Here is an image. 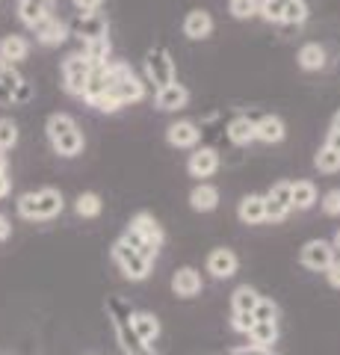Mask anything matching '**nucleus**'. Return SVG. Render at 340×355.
Returning <instances> with one entry per match:
<instances>
[{
  "mask_svg": "<svg viewBox=\"0 0 340 355\" xmlns=\"http://www.w3.org/2000/svg\"><path fill=\"white\" fill-rule=\"evenodd\" d=\"M65 207V198L57 187H42V190H30V193H21L18 202H15V210L21 219L27 222H45V219H53L60 216Z\"/></svg>",
  "mask_w": 340,
  "mask_h": 355,
  "instance_id": "1",
  "label": "nucleus"
},
{
  "mask_svg": "<svg viewBox=\"0 0 340 355\" xmlns=\"http://www.w3.org/2000/svg\"><path fill=\"white\" fill-rule=\"evenodd\" d=\"M45 133H48L51 146H53V151H57L60 157H78V154L83 151V146H86L80 125L69 113H53V116H48Z\"/></svg>",
  "mask_w": 340,
  "mask_h": 355,
  "instance_id": "2",
  "label": "nucleus"
},
{
  "mask_svg": "<svg viewBox=\"0 0 340 355\" xmlns=\"http://www.w3.org/2000/svg\"><path fill=\"white\" fill-rule=\"evenodd\" d=\"M104 80H107V92L122 107L136 104V101H142V95H145V86L139 83V77L130 71V65H125V62H107Z\"/></svg>",
  "mask_w": 340,
  "mask_h": 355,
  "instance_id": "3",
  "label": "nucleus"
},
{
  "mask_svg": "<svg viewBox=\"0 0 340 355\" xmlns=\"http://www.w3.org/2000/svg\"><path fill=\"white\" fill-rule=\"evenodd\" d=\"M113 261L118 263V270H122L130 282H142V279H148V272H151V261L125 240H118L113 246Z\"/></svg>",
  "mask_w": 340,
  "mask_h": 355,
  "instance_id": "4",
  "label": "nucleus"
},
{
  "mask_svg": "<svg viewBox=\"0 0 340 355\" xmlns=\"http://www.w3.org/2000/svg\"><path fill=\"white\" fill-rule=\"evenodd\" d=\"M95 65L83 57V53H69V57L62 60V86H65V92L69 95H83V86L86 80H89V74H92Z\"/></svg>",
  "mask_w": 340,
  "mask_h": 355,
  "instance_id": "5",
  "label": "nucleus"
},
{
  "mask_svg": "<svg viewBox=\"0 0 340 355\" xmlns=\"http://www.w3.org/2000/svg\"><path fill=\"white\" fill-rule=\"evenodd\" d=\"M145 74L157 89L175 83V62L166 48H154L145 53Z\"/></svg>",
  "mask_w": 340,
  "mask_h": 355,
  "instance_id": "6",
  "label": "nucleus"
},
{
  "mask_svg": "<svg viewBox=\"0 0 340 355\" xmlns=\"http://www.w3.org/2000/svg\"><path fill=\"white\" fill-rule=\"evenodd\" d=\"M299 261H302V266H308L314 272H325V266L334 261V246L325 240H311L302 246Z\"/></svg>",
  "mask_w": 340,
  "mask_h": 355,
  "instance_id": "7",
  "label": "nucleus"
},
{
  "mask_svg": "<svg viewBox=\"0 0 340 355\" xmlns=\"http://www.w3.org/2000/svg\"><path fill=\"white\" fill-rule=\"evenodd\" d=\"M74 36L80 42H92L107 36V18L101 12H80V18L74 21Z\"/></svg>",
  "mask_w": 340,
  "mask_h": 355,
  "instance_id": "8",
  "label": "nucleus"
},
{
  "mask_svg": "<svg viewBox=\"0 0 340 355\" xmlns=\"http://www.w3.org/2000/svg\"><path fill=\"white\" fill-rule=\"evenodd\" d=\"M33 33H36V42L45 44V48H53V44H62L65 39H69V27H65L60 18H53V15H48L45 21H39V24L33 27Z\"/></svg>",
  "mask_w": 340,
  "mask_h": 355,
  "instance_id": "9",
  "label": "nucleus"
},
{
  "mask_svg": "<svg viewBox=\"0 0 340 355\" xmlns=\"http://www.w3.org/2000/svg\"><path fill=\"white\" fill-rule=\"evenodd\" d=\"M237 266H240V261L231 249H213L207 254V272H213L216 279H231L237 272Z\"/></svg>",
  "mask_w": 340,
  "mask_h": 355,
  "instance_id": "10",
  "label": "nucleus"
},
{
  "mask_svg": "<svg viewBox=\"0 0 340 355\" xmlns=\"http://www.w3.org/2000/svg\"><path fill=\"white\" fill-rule=\"evenodd\" d=\"M130 329H134V335L139 338L142 347H151V340L160 335V320L154 314H148V311H139V314L130 317Z\"/></svg>",
  "mask_w": 340,
  "mask_h": 355,
  "instance_id": "11",
  "label": "nucleus"
},
{
  "mask_svg": "<svg viewBox=\"0 0 340 355\" xmlns=\"http://www.w3.org/2000/svg\"><path fill=\"white\" fill-rule=\"evenodd\" d=\"M193 178H211L219 169V154L213 148H199L190 154V163H186Z\"/></svg>",
  "mask_w": 340,
  "mask_h": 355,
  "instance_id": "12",
  "label": "nucleus"
},
{
  "mask_svg": "<svg viewBox=\"0 0 340 355\" xmlns=\"http://www.w3.org/2000/svg\"><path fill=\"white\" fill-rule=\"evenodd\" d=\"M130 231H136V234L151 243L154 249H160V243H163V228H160V222L151 216V214H136L134 219H130Z\"/></svg>",
  "mask_w": 340,
  "mask_h": 355,
  "instance_id": "13",
  "label": "nucleus"
},
{
  "mask_svg": "<svg viewBox=\"0 0 340 355\" xmlns=\"http://www.w3.org/2000/svg\"><path fill=\"white\" fill-rule=\"evenodd\" d=\"M30 53V42L24 36H3L0 39V62H9V65H18L24 62Z\"/></svg>",
  "mask_w": 340,
  "mask_h": 355,
  "instance_id": "14",
  "label": "nucleus"
},
{
  "mask_svg": "<svg viewBox=\"0 0 340 355\" xmlns=\"http://www.w3.org/2000/svg\"><path fill=\"white\" fill-rule=\"evenodd\" d=\"M199 137H202V130L195 128L193 121H175L166 130L169 146H175V148H193L195 142H199Z\"/></svg>",
  "mask_w": 340,
  "mask_h": 355,
  "instance_id": "15",
  "label": "nucleus"
},
{
  "mask_svg": "<svg viewBox=\"0 0 340 355\" xmlns=\"http://www.w3.org/2000/svg\"><path fill=\"white\" fill-rule=\"evenodd\" d=\"M172 291L175 296H184V299H190L202 291V275L193 270V266H181L178 272L172 275Z\"/></svg>",
  "mask_w": 340,
  "mask_h": 355,
  "instance_id": "16",
  "label": "nucleus"
},
{
  "mask_svg": "<svg viewBox=\"0 0 340 355\" xmlns=\"http://www.w3.org/2000/svg\"><path fill=\"white\" fill-rule=\"evenodd\" d=\"M51 15V0H18V18L30 30Z\"/></svg>",
  "mask_w": 340,
  "mask_h": 355,
  "instance_id": "17",
  "label": "nucleus"
},
{
  "mask_svg": "<svg viewBox=\"0 0 340 355\" xmlns=\"http://www.w3.org/2000/svg\"><path fill=\"white\" fill-rule=\"evenodd\" d=\"M184 33L190 39H207L213 33V18H211V12H204V9H193L190 15L184 18Z\"/></svg>",
  "mask_w": 340,
  "mask_h": 355,
  "instance_id": "18",
  "label": "nucleus"
},
{
  "mask_svg": "<svg viewBox=\"0 0 340 355\" xmlns=\"http://www.w3.org/2000/svg\"><path fill=\"white\" fill-rule=\"evenodd\" d=\"M21 80H24V77L18 74L15 65L0 62V107H9V104H12L15 89H18V83H21Z\"/></svg>",
  "mask_w": 340,
  "mask_h": 355,
  "instance_id": "19",
  "label": "nucleus"
},
{
  "mask_svg": "<svg viewBox=\"0 0 340 355\" xmlns=\"http://www.w3.org/2000/svg\"><path fill=\"white\" fill-rule=\"evenodd\" d=\"M249 347H258V349H272L278 340V326L276 323H260V320H255V326L249 329Z\"/></svg>",
  "mask_w": 340,
  "mask_h": 355,
  "instance_id": "20",
  "label": "nucleus"
},
{
  "mask_svg": "<svg viewBox=\"0 0 340 355\" xmlns=\"http://www.w3.org/2000/svg\"><path fill=\"white\" fill-rule=\"evenodd\" d=\"M284 121L278 119V116H263L260 121H255V139H260V142H281L284 139Z\"/></svg>",
  "mask_w": 340,
  "mask_h": 355,
  "instance_id": "21",
  "label": "nucleus"
},
{
  "mask_svg": "<svg viewBox=\"0 0 340 355\" xmlns=\"http://www.w3.org/2000/svg\"><path fill=\"white\" fill-rule=\"evenodd\" d=\"M190 205H193V210H199V214H211L219 205V190L213 184H199L190 193Z\"/></svg>",
  "mask_w": 340,
  "mask_h": 355,
  "instance_id": "22",
  "label": "nucleus"
},
{
  "mask_svg": "<svg viewBox=\"0 0 340 355\" xmlns=\"http://www.w3.org/2000/svg\"><path fill=\"white\" fill-rule=\"evenodd\" d=\"M186 101H190V92L181 86V83H169L157 89V107L160 110H181Z\"/></svg>",
  "mask_w": 340,
  "mask_h": 355,
  "instance_id": "23",
  "label": "nucleus"
},
{
  "mask_svg": "<svg viewBox=\"0 0 340 355\" xmlns=\"http://www.w3.org/2000/svg\"><path fill=\"white\" fill-rule=\"evenodd\" d=\"M237 214L246 225H260V222H267V214H263V196H246L243 202H240Z\"/></svg>",
  "mask_w": 340,
  "mask_h": 355,
  "instance_id": "24",
  "label": "nucleus"
},
{
  "mask_svg": "<svg viewBox=\"0 0 340 355\" xmlns=\"http://www.w3.org/2000/svg\"><path fill=\"white\" fill-rule=\"evenodd\" d=\"M228 139H231L234 146H249V142L255 139V121L249 116L231 119V125H228Z\"/></svg>",
  "mask_w": 340,
  "mask_h": 355,
  "instance_id": "25",
  "label": "nucleus"
},
{
  "mask_svg": "<svg viewBox=\"0 0 340 355\" xmlns=\"http://www.w3.org/2000/svg\"><path fill=\"white\" fill-rule=\"evenodd\" d=\"M109 51H113V44H109V39L107 36H101V39H92V42H83V57L89 60L92 65H107L109 62Z\"/></svg>",
  "mask_w": 340,
  "mask_h": 355,
  "instance_id": "26",
  "label": "nucleus"
},
{
  "mask_svg": "<svg viewBox=\"0 0 340 355\" xmlns=\"http://www.w3.org/2000/svg\"><path fill=\"white\" fill-rule=\"evenodd\" d=\"M290 202H293L296 210L314 207V202H316V187H314L311 181H296V184L290 187Z\"/></svg>",
  "mask_w": 340,
  "mask_h": 355,
  "instance_id": "27",
  "label": "nucleus"
},
{
  "mask_svg": "<svg viewBox=\"0 0 340 355\" xmlns=\"http://www.w3.org/2000/svg\"><path fill=\"white\" fill-rule=\"evenodd\" d=\"M299 65H302L305 71L323 69V65H325V48H323V44H316V42L302 44V51H299Z\"/></svg>",
  "mask_w": 340,
  "mask_h": 355,
  "instance_id": "28",
  "label": "nucleus"
},
{
  "mask_svg": "<svg viewBox=\"0 0 340 355\" xmlns=\"http://www.w3.org/2000/svg\"><path fill=\"white\" fill-rule=\"evenodd\" d=\"M74 210H78V216H83V219H95V216H101L104 202L98 193H80L78 202H74Z\"/></svg>",
  "mask_w": 340,
  "mask_h": 355,
  "instance_id": "29",
  "label": "nucleus"
},
{
  "mask_svg": "<svg viewBox=\"0 0 340 355\" xmlns=\"http://www.w3.org/2000/svg\"><path fill=\"white\" fill-rule=\"evenodd\" d=\"M290 0H260L258 3V12L272 21V24H284V12H287Z\"/></svg>",
  "mask_w": 340,
  "mask_h": 355,
  "instance_id": "30",
  "label": "nucleus"
},
{
  "mask_svg": "<svg viewBox=\"0 0 340 355\" xmlns=\"http://www.w3.org/2000/svg\"><path fill=\"white\" fill-rule=\"evenodd\" d=\"M258 299H260V296H258L255 287L243 284V287H237V291H234V296H231V305H234V311H255Z\"/></svg>",
  "mask_w": 340,
  "mask_h": 355,
  "instance_id": "31",
  "label": "nucleus"
},
{
  "mask_svg": "<svg viewBox=\"0 0 340 355\" xmlns=\"http://www.w3.org/2000/svg\"><path fill=\"white\" fill-rule=\"evenodd\" d=\"M18 146V125H15V121L12 119H0V151H12Z\"/></svg>",
  "mask_w": 340,
  "mask_h": 355,
  "instance_id": "32",
  "label": "nucleus"
},
{
  "mask_svg": "<svg viewBox=\"0 0 340 355\" xmlns=\"http://www.w3.org/2000/svg\"><path fill=\"white\" fill-rule=\"evenodd\" d=\"M316 169L320 172H337L340 169V151H332L328 146H323V151L316 154Z\"/></svg>",
  "mask_w": 340,
  "mask_h": 355,
  "instance_id": "33",
  "label": "nucleus"
},
{
  "mask_svg": "<svg viewBox=\"0 0 340 355\" xmlns=\"http://www.w3.org/2000/svg\"><path fill=\"white\" fill-rule=\"evenodd\" d=\"M255 320H260V323H276V317H278V305L272 302V299H258V305H255Z\"/></svg>",
  "mask_w": 340,
  "mask_h": 355,
  "instance_id": "34",
  "label": "nucleus"
},
{
  "mask_svg": "<svg viewBox=\"0 0 340 355\" xmlns=\"http://www.w3.org/2000/svg\"><path fill=\"white\" fill-rule=\"evenodd\" d=\"M290 181H278L276 187H272V190L267 193L269 198H272V202H278L281 207H287V210H293V202H290Z\"/></svg>",
  "mask_w": 340,
  "mask_h": 355,
  "instance_id": "35",
  "label": "nucleus"
},
{
  "mask_svg": "<svg viewBox=\"0 0 340 355\" xmlns=\"http://www.w3.org/2000/svg\"><path fill=\"white\" fill-rule=\"evenodd\" d=\"M231 15L240 21L258 15V0H231Z\"/></svg>",
  "mask_w": 340,
  "mask_h": 355,
  "instance_id": "36",
  "label": "nucleus"
},
{
  "mask_svg": "<svg viewBox=\"0 0 340 355\" xmlns=\"http://www.w3.org/2000/svg\"><path fill=\"white\" fill-rule=\"evenodd\" d=\"M231 326H234L237 331H243V335H249V329L255 326V314H251V311H234Z\"/></svg>",
  "mask_w": 340,
  "mask_h": 355,
  "instance_id": "37",
  "label": "nucleus"
},
{
  "mask_svg": "<svg viewBox=\"0 0 340 355\" xmlns=\"http://www.w3.org/2000/svg\"><path fill=\"white\" fill-rule=\"evenodd\" d=\"M323 210L328 216H340V190H328L323 196Z\"/></svg>",
  "mask_w": 340,
  "mask_h": 355,
  "instance_id": "38",
  "label": "nucleus"
},
{
  "mask_svg": "<svg viewBox=\"0 0 340 355\" xmlns=\"http://www.w3.org/2000/svg\"><path fill=\"white\" fill-rule=\"evenodd\" d=\"M30 98H33V83L21 80V83H18V89H15V98H12V104H27Z\"/></svg>",
  "mask_w": 340,
  "mask_h": 355,
  "instance_id": "39",
  "label": "nucleus"
},
{
  "mask_svg": "<svg viewBox=\"0 0 340 355\" xmlns=\"http://www.w3.org/2000/svg\"><path fill=\"white\" fill-rule=\"evenodd\" d=\"M325 275H328V284L337 287V291H340V258H334L332 263L325 266Z\"/></svg>",
  "mask_w": 340,
  "mask_h": 355,
  "instance_id": "40",
  "label": "nucleus"
},
{
  "mask_svg": "<svg viewBox=\"0 0 340 355\" xmlns=\"http://www.w3.org/2000/svg\"><path fill=\"white\" fill-rule=\"evenodd\" d=\"M74 6L80 9V12H98V9H101V3L104 0H71Z\"/></svg>",
  "mask_w": 340,
  "mask_h": 355,
  "instance_id": "41",
  "label": "nucleus"
},
{
  "mask_svg": "<svg viewBox=\"0 0 340 355\" xmlns=\"http://www.w3.org/2000/svg\"><path fill=\"white\" fill-rule=\"evenodd\" d=\"M9 193H12V178L9 172H0V198H6Z\"/></svg>",
  "mask_w": 340,
  "mask_h": 355,
  "instance_id": "42",
  "label": "nucleus"
},
{
  "mask_svg": "<svg viewBox=\"0 0 340 355\" xmlns=\"http://www.w3.org/2000/svg\"><path fill=\"white\" fill-rule=\"evenodd\" d=\"M9 234H12V222H9L3 214H0V243H3Z\"/></svg>",
  "mask_w": 340,
  "mask_h": 355,
  "instance_id": "43",
  "label": "nucleus"
},
{
  "mask_svg": "<svg viewBox=\"0 0 340 355\" xmlns=\"http://www.w3.org/2000/svg\"><path fill=\"white\" fill-rule=\"evenodd\" d=\"M325 146L332 148V151H340V130H328V139H325Z\"/></svg>",
  "mask_w": 340,
  "mask_h": 355,
  "instance_id": "44",
  "label": "nucleus"
},
{
  "mask_svg": "<svg viewBox=\"0 0 340 355\" xmlns=\"http://www.w3.org/2000/svg\"><path fill=\"white\" fill-rule=\"evenodd\" d=\"M231 355H269L267 349H258V347H240V349H234Z\"/></svg>",
  "mask_w": 340,
  "mask_h": 355,
  "instance_id": "45",
  "label": "nucleus"
},
{
  "mask_svg": "<svg viewBox=\"0 0 340 355\" xmlns=\"http://www.w3.org/2000/svg\"><path fill=\"white\" fill-rule=\"evenodd\" d=\"M0 172H9V157L0 151Z\"/></svg>",
  "mask_w": 340,
  "mask_h": 355,
  "instance_id": "46",
  "label": "nucleus"
},
{
  "mask_svg": "<svg viewBox=\"0 0 340 355\" xmlns=\"http://www.w3.org/2000/svg\"><path fill=\"white\" fill-rule=\"evenodd\" d=\"M332 130H340V110H337V116H334V121H332Z\"/></svg>",
  "mask_w": 340,
  "mask_h": 355,
  "instance_id": "47",
  "label": "nucleus"
},
{
  "mask_svg": "<svg viewBox=\"0 0 340 355\" xmlns=\"http://www.w3.org/2000/svg\"><path fill=\"white\" fill-rule=\"evenodd\" d=\"M334 246L340 249V231H337V234H334Z\"/></svg>",
  "mask_w": 340,
  "mask_h": 355,
  "instance_id": "48",
  "label": "nucleus"
},
{
  "mask_svg": "<svg viewBox=\"0 0 340 355\" xmlns=\"http://www.w3.org/2000/svg\"><path fill=\"white\" fill-rule=\"evenodd\" d=\"M51 3H53V0H51Z\"/></svg>",
  "mask_w": 340,
  "mask_h": 355,
  "instance_id": "49",
  "label": "nucleus"
}]
</instances>
